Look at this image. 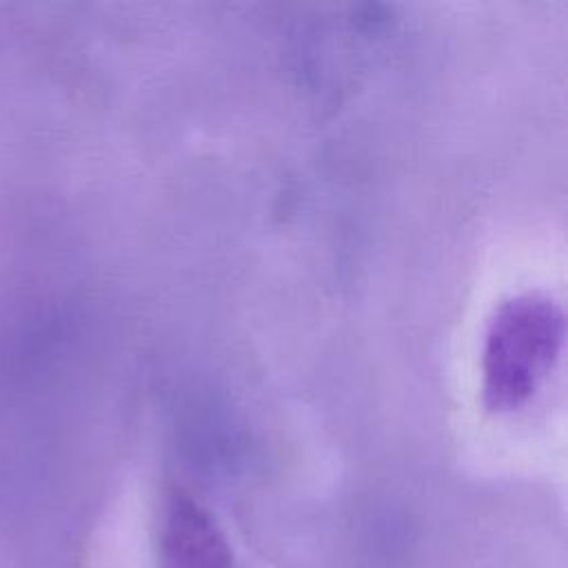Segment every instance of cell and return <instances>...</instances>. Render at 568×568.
<instances>
[{
  "instance_id": "7a4b0ae2",
  "label": "cell",
  "mask_w": 568,
  "mask_h": 568,
  "mask_svg": "<svg viewBox=\"0 0 568 568\" xmlns=\"http://www.w3.org/2000/svg\"><path fill=\"white\" fill-rule=\"evenodd\" d=\"M160 568H233V552L222 528L191 495L173 493L166 499Z\"/></svg>"
},
{
  "instance_id": "6da1fadb",
  "label": "cell",
  "mask_w": 568,
  "mask_h": 568,
  "mask_svg": "<svg viewBox=\"0 0 568 568\" xmlns=\"http://www.w3.org/2000/svg\"><path fill=\"white\" fill-rule=\"evenodd\" d=\"M564 342V313L541 293H519L493 315L484 344V397L495 410L521 408L550 373Z\"/></svg>"
}]
</instances>
